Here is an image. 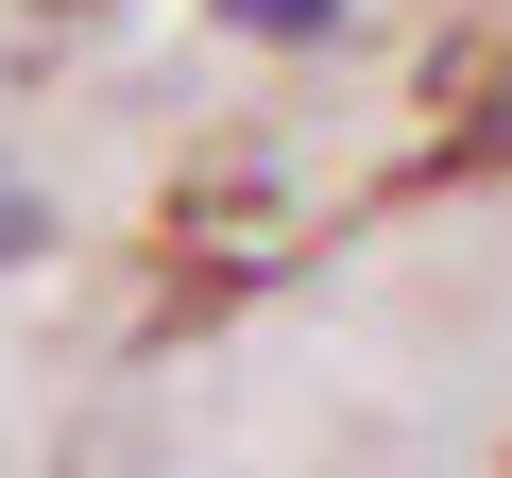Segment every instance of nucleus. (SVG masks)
Wrapping results in <instances>:
<instances>
[{
	"label": "nucleus",
	"instance_id": "nucleus-1",
	"mask_svg": "<svg viewBox=\"0 0 512 478\" xmlns=\"http://www.w3.org/2000/svg\"><path fill=\"white\" fill-rule=\"evenodd\" d=\"M222 35H256V52H308V35H342V0H222Z\"/></svg>",
	"mask_w": 512,
	"mask_h": 478
},
{
	"label": "nucleus",
	"instance_id": "nucleus-2",
	"mask_svg": "<svg viewBox=\"0 0 512 478\" xmlns=\"http://www.w3.org/2000/svg\"><path fill=\"white\" fill-rule=\"evenodd\" d=\"M35 239H52V188H35L18 154H0V274H18V257H35Z\"/></svg>",
	"mask_w": 512,
	"mask_h": 478
}]
</instances>
